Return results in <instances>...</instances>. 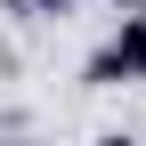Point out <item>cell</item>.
Returning a JSON list of instances; mask_svg holds the SVG:
<instances>
[{
	"mask_svg": "<svg viewBox=\"0 0 146 146\" xmlns=\"http://www.w3.org/2000/svg\"><path fill=\"white\" fill-rule=\"evenodd\" d=\"M114 16H146V0H114Z\"/></svg>",
	"mask_w": 146,
	"mask_h": 146,
	"instance_id": "obj_3",
	"label": "cell"
},
{
	"mask_svg": "<svg viewBox=\"0 0 146 146\" xmlns=\"http://www.w3.org/2000/svg\"><path fill=\"white\" fill-rule=\"evenodd\" d=\"M8 8H16V16H25V0H8Z\"/></svg>",
	"mask_w": 146,
	"mask_h": 146,
	"instance_id": "obj_5",
	"label": "cell"
},
{
	"mask_svg": "<svg viewBox=\"0 0 146 146\" xmlns=\"http://www.w3.org/2000/svg\"><path fill=\"white\" fill-rule=\"evenodd\" d=\"M89 89H114V81H146V16H122L114 33H106V49L81 65Z\"/></svg>",
	"mask_w": 146,
	"mask_h": 146,
	"instance_id": "obj_1",
	"label": "cell"
},
{
	"mask_svg": "<svg viewBox=\"0 0 146 146\" xmlns=\"http://www.w3.org/2000/svg\"><path fill=\"white\" fill-rule=\"evenodd\" d=\"M73 0H25V16H65Z\"/></svg>",
	"mask_w": 146,
	"mask_h": 146,
	"instance_id": "obj_2",
	"label": "cell"
},
{
	"mask_svg": "<svg viewBox=\"0 0 146 146\" xmlns=\"http://www.w3.org/2000/svg\"><path fill=\"white\" fill-rule=\"evenodd\" d=\"M98 146H138V138H130V130H106V138H98Z\"/></svg>",
	"mask_w": 146,
	"mask_h": 146,
	"instance_id": "obj_4",
	"label": "cell"
}]
</instances>
